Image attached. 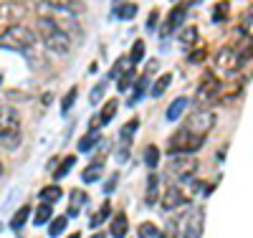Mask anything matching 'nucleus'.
Returning a JSON list of instances; mask_svg holds the SVG:
<instances>
[{"mask_svg": "<svg viewBox=\"0 0 253 238\" xmlns=\"http://www.w3.org/2000/svg\"><path fill=\"white\" fill-rule=\"evenodd\" d=\"M38 43L36 31L26 28V26H8L3 33H0V48H8V51H20V53H28L33 46Z\"/></svg>", "mask_w": 253, "mask_h": 238, "instance_id": "1", "label": "nucleus"}, {"mask_svg": "<svg viewBox=\"0 0 253 238\" xmlns=\"http://www.w3.org/2000/svg\"><path fill=\"white\" fill-rule=\"evenodd\" d=\"M203 144H205V137L190 135L187 129H180V132H175L170 137L167 149H170V155H193V152H198Z\"/></svg>", "mask_w": 253, "mask_h": 238, "instance_id": "2", "label": "nucleus"}, {"mask_svg": "<svg viewBox=\"0 0 253 238\" xmlns=\"http://www.w3.org/2000/svg\"><path fill=\"white\" fill-rule=\"evenodd\" d=\"M198 172V160L195 157H187V155H172V160L167 162V175L175 178L177 183L190 180Z\"/></svg>", "mask_w": 253, "mask_h": 238, "instance_id": "3", "label": "nucleus"}, {"mask_svg": "<svg viewBox=\"0 0 253 238\" xmlns=\"http://www.w3.org/2000/svg\"><path fill=\"white\" fill-rule=\"evenodd\" d=\"M213 127H215V114L210 109H195L182 124V129H187L190 135H198V137H205Z\"/></svg>", "mask_w": 253, "mask_h": 238, "instance_id": "4", "label": "nucleus"}, {"mask_svg": "<svg viewBox=\"0 0 253 238\" xmlns=\"http://www.w3.org/2000/svg\"><path fill=\"white\" fill-rule=\"evenodd\" d=\"M43 46H46V51L53 53V56H66V53L71 51V46H74V38H71L66 31L53 28L51 33L43 36Z\"/></svg>", "mask_w": 253, "mask_h": 238, "instance_id": "5", "label": "nucleus"}, {"mask_svg": "<svg viewBox=\"0 0 253 238\" xmlns=\"http://www.w3.org/2000/svg\"><path fill=\"white\" fill-rule=\"evenodd\" d=\"M218 92H220V81L213 76V74H205L200 86H198V94H195V104L198 106H205L210 101L218 99Z\"/></svg>", "mask_w": 253, "mask_h": 238, "instance_id": "6", "label": "nucleus"}, {"mask_svg": "<svg viewBox=\"0 0 253 238\" xmlns=\"http://www.w3.org/2000/svg\"><path fill=\"white\" fill-rule=\"evenodd\" d=\"M215 66L220 69V71H238L241 69V63H243V58H241V53L233 48V46H225V48H220L218 53H215Z\"/></svg>", "mask_w": 253, "mask_h": 238, "instance_id": "7", "label": "nucleus"}, {"mask_svg": "<svg viewBox=\"0 0 253 238\" xmlns=\"http://www.w3.org/2000/svg\"><path fill=\"white\" fill-rule=\"evenodd\" d=\"M187 200L190 198H187V192L182 190V185L180 183H172L170 188H167L165 198H160V205H162V210H175V208L185 205Z\"/></svg>", "mask_w": 253, "mask_h": 238, "instance_id": "8", "label": "nucleus"}, {"mask_svg": "<svg viewBox=\"0 0 253 238\" xmlns=\"http://www.w3.org/2000/svg\"><path fill=\"white\" fill-rule=\"evenodd\" d=\"M26 15H28V5L20 3V0H5V3H0V20H13V26H15Z\"/></svg>", "mask_w": 253, "mask_h": 238, "instance_id": "9", "label": "nucleus"}, {"mask_svg": "<svg viewBox=\"0 0 253 238\" xmlns=\"http://www.w3.org/2000/svg\"><path fill=\"white\" fill-rule=\"evenodd\" d=\"M0 132H20V117L13 106H0Z\"/></svg>", "mask_w": 253, "mask_h": 238, "instance_id": "10", "label": "nucleus"}, {"mask_svg": "<svg viewBox=\"0 0 253 238\" xmlns=\"http://www.w3.org/2000/svg\"><path fill=\"white\" fill-rule=\"evenodd\" d=\"M185 13H187V5H175V8L170 10V15H167V23L162 26V38L172 36V33H175V28H180V26H182Z\"/></svg>", "mask_w": 253, "mask_h": 238, "instance_id": "11", "label": "nucleus"}, {"mask_svg": "<svg viewBox=\"0 0 253 238\" xmlns=\"http://www.w3.org/2000/svg\"><path fill=\"white\" fill-rule=\"evenodd\" d=\"M203 236V210H193L187 215V223H185V233L182 238H200Z\"/></svg>", "mask_w": 253, "mask_h": 238, "instance_id": "12", "label": "nucleus"}, {"mask_svg": "<svg viewBox=\"0 0 253 238\" xmlns=\"http://www.w3.org/2000/svg\"><path fill=\"white\" fill-rule=\"evenodd\" d=\"M117 109H119V101H117V99H109L107 104L101 106V112H99V119H94V122H91V127H104V124H109V122L114 119Z\"/></svg>", "mask_w": 253, "mask_h": 238, "instance_id": "13", "label": "nucleus"}, {"mask_svg": "<svg viewBox=\"0 0 253 238\" xmlns=\"http://www.w3.org/2000/svg\"><path fill=\"white\" fill-rule=\"evenodd\" d=\"M137 129H139V119H129L122 129H119V142H122V149H126L132 144V137L137 135Z\"/></svg>", "mask_w": 253, "mask_h": 238, "instance_id": "14", "label": "nucleus"}, {"mask_svg": "<svg viewBox=\"0 0 253 238\" xmlns=\"http://www.w3.org/2000/svg\"><path fill=\"white\" fill-rule=\"evenodd\" d=\"M160 200V175L157 172H150L147 175V203L155 205Z\"/></svg>", "mask_w": 253, "mask_h": 238, "instance_id": "15", "label": "nucleus"}, {"mask_svg": "<svg viewBox=\"0 0 253 238\" xmlns=\"http://www.w3.org/2000/svg\"><path fill=\"white\" fill-rule=\"evenodd\" d=\"M101 172H104V160H94L86 170L81 172V180L86 183V185H89V183H96V180L101 178Z\"/></svg>", "mask_w": 253, "mask_h": 238, "instance_id": "16", "label": "nucleus"}, {"mask_svg": "<svg viewBox=\"0 0 253 238\" xmlns=\"http://www.w3.org/2000/svg\"><path fill=\"white\" fill-rule=\"evenodd\" d=\"M61 195H63V190H61L56 183H53V185H46V188H41V192H38V198L43 200V203H48V205H51V203H58Z\"/></svg>", "mask_w": 253, "mask_h": 238, "instance_id": "17", "label": "nucleus"}, {"mask_svg": "<svg viewBox=\"0 0 253 238\" xmlns=\"http://www.w3.org/2000/svg\"><path fill=\"white\" fill-rule=\"evenodd\" d=\"M126 231H129V223H126V215L124 213H117L112 218V236L114 238H124Z\"/></svg>", "mask_w": 253, "mask_h": 238, "instance_id": "18", "label": "nucleus"}, {"mask_svg": "<svg viewBox=\"0 0 253 238\" xmlns=\"http://www.w3.org/2000/svg\"><path fill=\"white\" fill-rule=\"evenodd\" d=\"M109 215H112V203H109V200H104V203H101V208H99V210H96V213L91 215L89 226H91V228H99V226H101L104 221L109 218Z\"/></svg>", "mask_w": 253, "mask_h": 238, "instance_id": "19", "label": "nucleus"}, {"mask_svg": "<svg viewBox=\"0 0 253 238\" xmlns=\"http://www.w3.org/2000/svg\"><path fill=\"white\" fill-rule=\"evenodd\" d=\"M51 218H53V208H51L48 203H41V205L36 208V218H33V223H36V226H46Z\"/></svg>", "mask_w": 253, "mask_h": 238, "instance_id": "20", "label": "nucleus"}, {"mask_svg": "<svg viewBox=\"0 0 253 238\" xmlns=\"http://www.w3.org/2000/svg\"><path fill=\"white\" fill-rule=\"evenodd\" d=\"M28 218H31V205H20L18 213L13 215V221H10V228H13V231H20V228L26 226Z\"/></svg>", "mask_w": 253, "mask_h": 238, "instance_id": "21", "label": "nucleus"}, {"mask_svg": "<svg viewBox=\"0 0 253 238\" xmlns=\"http://www.w3.org/2000/svg\"><path fill=\"white\" fill-rule=\"evenodd\" d=\"M132 69H134V63L129 61V56H126V58H119V61L114 63L112 71H109V76H112V79H122L126 71H132Z\"/></svg>", "mask_w": 253, "mask_h": 238, "instance_id": "22", "label": "nucleus"}, {"mask_svg": "<svg viewBox=\"0 0 253 238\" xmlns=\"http://www.w3.org/2000/svg\"><path fill=\"white\" fill-rule=\"evenodd\" d=\"M71 208H69V213H66V218H74V215H79V210H81V205L86 203V192L84 190H74L71 192Z\"/></svg>", "mask_w": 253, "mask_h": 238, "instance_id": "23", "label": "nucleus"}, {"mask_svg": "<svg viewBox=\"0 0 253 238\" xmlns=\"http://www.w3.org/2000/svg\"><path fill=\"white\" fill-rule=\"evenodd\" d=\"M185 106H187V99H185V96H177V99H175L170 106H167V119H170V122H175L177 117H182Z\"/></svg>", "mask_w": 253, "mask_h": 238, "instance_id": "24", "label": "nucleus"}, {"mask_svg": "<svg viewBox=\"0 0 253 238\" xmlns=\"http://www.w3.org/2000/svg\"><path fill=\"white\" fill-rule=\"evenodd\" d=\"M170 84H172V74H162V76L152 84V96H162L167 89H170Z\"/></svg>", "mask_w": 253, "mask_h": 238, "instance_id": "25", "label": "nucleus"}, {"mask_svg": "<svg viewBox=\"0 0 253 238\" xmlns=\"http://www.w3.org/2000/svg\"><path fill=\"white\" fill-rule=\"evenodd\" d=\"M157 162H160V149H157V144H147V147H144V165L150 167V170H155Z\"/></svg>", "mask_w": 253, "mask_h": 238, "instance_id": "26", "label": "nucleus"}, {"mask_svg": "<svg viewBox=\"0 0 253 238\" xmlns=\"http://www.w3.org/2000/svg\"><path fill=\"white\" fill-rule=\"evenodd\" d=\"M0 144H3L5 149L20 147V132H0Z\"/></svg>", "mask_w": 253, "mask_h": 238, "instance_id": "27", "label": "nucleus"}, {"mask_svg": "<svg viewBox=\"0 0 253 238\" xmlns=\"http://www.w3.org/2000/svg\"><path fill=\"white\" fill-rule=\"evenodd\" d=\"M76 165V157H66V160H63L58 167H56V172H53V180L58 183V180H63V178H66L69 175V172H71V167Z\"/></svg>", "mask_w": 253, "mask_h": 238, "instance_id": "28", "label": "nucleus"}, {"mask_svg": "<svg viewBox=\"0 0 253 238\" xmlns=\"http://www.w3.org/2000/svg\"><path fill=\"white\" fill-rule=\"evenodd\" d=\"M114 15L122 18V20H132V18L137 15V3H122V5L114 10Z\"/></svg>", "mask_w": 253, "mask_h": 238, "instance_id": "29", "label": "nucleus"}, {"mask_svg": "<svg viewBox=\"0 0 253 238\" xmlns=\"http://www.w3.org/2000/svg\"><path fill=\"white\" fill-rule=\"evenodd\" d=\"M66 223H69V218H66V215H56V218L48 223V233L56 238V236H61L63 231H66Z\"/></svg>", "mask_w": 253, "mask_h": 238, "instance_id": "30", "label": "nucleus"}, {"mask_svg": "<svg viewBox=\"0 0 253 238\" xmlns=\"http://www.w3.org/2000/svg\"><path fill=\"white\" fill-rule=\"evenodd\" d=\"M99 140H101L99 132H89L86 137H81V140H79V152H89L94 144H99Z\"/></svg>", "mask_w": 253, "mask_h": 238, "instance_id": "31", "label": "nucleus"}, {"mask_svg": "<svg viewBox=\"0 0 253 238\" xmlns=\"http://www.w3.org/2000/svg\"><path fill=\"white\" fill-rule=\"evenodd\" d=\"M76 96H79V89H76V86H71V89L66 92V96H63V101H61V112H63V114L71 112V106H74Z\"/></svg>", "mask_w": 253, "mask_h": 238, "instance_id": "32", "label": "nucleus"}, {"mask_svg": "<svg viewBox=\"0 0 253 238\" xmlns=\"http://www.w3.org/2000/svg\"><path fill=\"white\" fill-rule=\"evenodd\" d=\"M195 41H198V28H195V26H187V28L180 33V43H182L185 48H187V46H193Z\"/></svg>", "mask_w": 253, "mask_h": 238, "instance_id": "33", "label": "nucleus"}, {"mask_svg": "<svg viewBox=\"0 0 253 238\" xmlns=\"http://www.w3.org/2000/svg\"><path fill=\"white\" fill-rule=\"evenodd\" d=\"M228 13H230V3L228 0H220V3L215 5V10H213V20L215 23H223V20L228 18Z\"/></svg>", "mask_w": 253, "mask_h": 238, "instance_id": "34", "label": "nucleus"}, {"mask_svg": "<svg viewBox=\"0 0 253 238\" xmlns=\"http://www.w3.org/2000/svg\"><path fill=\"white\" fill-rule=\"evenodd\" d=\"M137 236H139V238H160V231H157L155 223H142V226L137 228Z\"/></svg>", "mask_w": 253, "mask_h": 238, "instance_id": "35", "label": "nucleus"}, {"mask_svg": "<svg viewBox=\"0 0 253 238\" xmlns=\"http://www.w3.org/2000/svg\"><path fill=\"white\" fill-rule=\"evenodd\" d=\"M147 84H150V76H139V81H137V86H134V96H132V101H129V104H137V101L144 96Z\"/></svg>", "mask_w": 253, "mask_h": 238, "instance_id": "36", "label": "nucleus"}, {"mask_svg": "<svg viewBox=\"0 0 253 238\" xmlns=\"http://www.w3.org/2000/svg\"><path fill=\"white\" fill-rule=\"evenodd\" d=\"M142 58H144V41H134V46L129 51V61L132 63H139Z\"/></svg>", "mask_w": 253, "mask_h": 238, "instance_id": "37", "label": "nucleus"}, {"mask_svg": "<svg viewBox=\"0 0 253 238\" xmlns=\"http://www.w3.org/2000/svg\"><path fill=\"white\" fill-rule=\"evenodd\" d=\"M134 79H137V76H134V69H132V71H126V74H124V76L119 79V84H117V86H119V92H124V89H129V84H132Z\"/></svg>", "mask_w": 253, "mask_h": 238, "instance_id": "38", "label": "nucleus"}, {"mask_svg": "<svg viewBox=\"0 0 253 238\" xmlns=\"http://www.w3.org/2000/svg\"><path fill=\"white\" fill-rule=\"evenodd\" d=\"M157 20H160V10H152L150 18H147V31H155L157 28Z\"/></svg>", "mask_w": 253, "mask_h": 238, "instance_id": "39", "label": "nucleus"}, {"mask_svg": "<svg viewBox=\"0 0 253 238\" xmlns=\"http://www.w3.org/2000/svg\"><path fill=\"white\" fill-rule=\"evenodd\" d=\"M101 94H104V84H99V86H94V89H91V104H96V101H101Z\"/></svg>", "mask_w": 253, "mask_h": 238, "instance_id": "40", "label": "nucleus"}, {"mask_svg": "<svg viewBox=\"0 0 253 238\" xmlns=\"http://www.w3.org/2000/svg\"><path fill=\"white\" fill-rule=\"evenodd\" d=\"M203 58H205V48H198V51L190 53V63H200Z\"/></svg>", "mask_w": 253, "mask_h": 238, "instance_id": "41", "label": "nucleus"}, {"mask_svg": "<svg viewBox=\"0 0 253 238\" xmlns=\"http://www.w3.org/2000/svg\"><path fill=\"white\" fill-rule=\"evenodd\" d=\"M160 238H177V236H175V223H172V221H170V226L165 228V233H160Z\"/></svg>", "mask_w": 253, "mask_h": 238, "instance_id": "42", "label": "nucleus"}, {"mask_svg": "<svg viewBox=\"0 0 253 238\" xmlns=\"http://www.w3.org/2000/svg\"><path fill=\"white\" fill-rule=\"evenodd\" d=\"M117 188V175L112 178V180H107V183H104V192H107V195H109V192Z\"/></svg>", "mask_w": 253, "mask_h": 238, "instance_id": "43", "label": "nucleus"}, {"mask_svg": "<svg viewBox=\"0 0 253 238\" xmlns=\"http://www.w3.org/2000/svg\"><path fill=\"white\" fill-rule=\"evenodd\" d=\"M94 238H104V233H96V236H94Z\"/></svg>", "mask_w": 253, "mask_h": 238, "instance_id": "44", "label": "nucleus"}, {"mask_svg": "<svg viewBox=\"0 0 253 238\" xmlns=\"http://www.w3.org/2000/svg\"><path fill=\"white\" fill-rule=\"evenodd\" d=\"M69 238H81V236H79V233H74V236H69Z\"/></svg>", "mask_w": 253, "mask_h": 238, "instance_id": "45", "label": "nucleus"}, {"mask_svg": "<svg viewBox=\"0 0 253 238\" xmlns=\"http://www.w3.org/2000/svg\"><path fill=\"white\" fill-rule=\"evenodd\" d=\"M0 175H3V165H0Z\"/></svg>", "mask_w": 253, "mask_h": 238, "instance_id": "46", "label": "nucleus"}, {"mask_svg": "<svg viewBox=\"0 0 253 238\" xmlns=\"http://www.w3.org/2000/svg\"><path fill=\"white\" fill-rule=\"evenodd\" d=\"M0 84H3V74H0Z\"/></svg>", "mask_w": 253, "mask_h": 238, "instance_id": "47", "label": "nucleus"}, {"mask_svg": "<svg viewBox=\"0 0 253 238\" xmlns=\"http://www.w3.org/2000/svg\"><path fill=\"white\" fill-rule=\"evenodd\" d=\"M0 231H3V226H0Z\"/></svg>", "mask_w": 253, "mask_h": 238, "instance_id": "48", "label": "nucleus"}, {"mask_svg": "<svg viewBox=\"0 0 253 238\" xmlns=\"http://www.w3.org/2000/svg\"><path fill=\"white\" fill-rule=\"evenodd\" d=\"M195 3H198V0H195Z\"/></svg>", "mask_w": 253, "mask_h": 238, "instance_id": "49", "label": "nucleus"}]
</instances>
